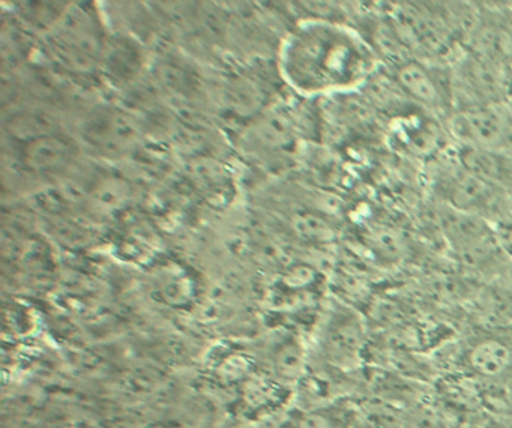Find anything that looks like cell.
<instances>
[{
    "label": "cell",
    "instance_id": "3",
    "mask_svg": "<svg viewBox=\"0 0 512 428\" xmlns=\"http://www.w3.org/2000/svg\"><path fill=\"white\" fill-rule=\"evenodd\" d=\"M436 190L454 211L475 217L500 214L505 206L497 185L484 181L464 166L440 173Z\"/></svg>",
    "mask_w": 512,
    "mask_h": 428
},
{
    "label": "cell",
    "instance_id": "5",
    "mask_svg": "<svg viewBox=\"0 0 512 428\" xmlns=\"http://www.w3.org/2000/svg\"><path fill=\"white\" fill-rule=\"evenodd\" d=\"M364 326L353 313H340L329 322L323 337L326 359L338 367H350L361 355Z\"/></svg>",
    "mask_w": 512,
    "mask_h": 428
},
{
    "label": "cell",
    "instance_id": "1",
    "mask_svg": "<svg viewBox=\"0 0 512 428\" xmlns=\"http://www.w3.org/2000/svg\"><path fill=\"white\" fill-rule=\"evenodd\" d=\"M380 58L356 29L325 19L299 23L283 41L280 70L298 94H347L379 70Z\"/></svg>",
    "mask_w": 512,
    "mask_h": 428
},
{
    "label": "cell",
    "instance_id": "2",
    "mask_svg": "<svg viewBox=\"0 0 512 428\" xmlns=\"http://www.w3.org/2000/svg\"><path fill=\"white\" fill-rule=\"evenodd\" d=\"M451 124L467 148L499 151L512 142V113L503 103L460 110L452 116Z\"/></svg>",
    "mask_w": 512,
    "mask_h": 428
},
{
    "label": "cell",
    "instance_id": "4",
    "mask_svg": "<svg viewBox=\"0 0 512 428\" xmlns=\"http://www.w3.org/2000/svg\"><path fill=\"white\" fill-rule=\"evenodd\" d=\"M442 65L406 59L395 67V85L410 100L428 110L446 112L454 107L451 71L445 74Z\"/></svg>",
    "mask_w": 512,
    "mask_h": 428
},
{
    "label": "cell",
    "instance_id": "6",
    "mask_svg": "<svg viewBox=\"0 0 512 428\" xmlns=\"http://www.w3.org/2000/svg\"><path fill=\"white\" fill-rule=\"evenodd\" d=\"M467 367L478 376L500 377L512 370V335L496 332L476 338L466 353Z\"/></svg>",
    "mask_w": 512,
    "mask_h": 428
}]
</instances>
